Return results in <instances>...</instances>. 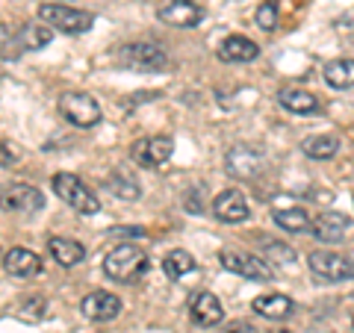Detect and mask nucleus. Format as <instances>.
<instances>
[{"instance_id": "obj_24", "label": "nucleus", "mask_w": 354, "mask_h": 333, "mask_svg": "<svg viewBox=\"0 0 354 333\" xmlns=\"http://www.w3.org/2000/svg\"><path fill=\"white\" fill-rule=\"evenodd\" d=\"M198 269V263L189 251H169L165 254V260H162V272L171 277V280H177V277H183V274H189Z\"/></svg>"}, {"instance_id": "obj_9", "label": "nucleus", "mask_w": 354, "mask_h": 333, "mask_svg": "<svg viewBox=\"0 0 354 333\" xmlns=\"http://www.w3.org/2000/svg\"><path fill=\"white\" fill-rule=\"evenodd\" d=\"M44 207V195L30 183H6L0 186V209L6 213H36Z\"/></svg>"}, {"instance_id": "obj_10", "label": "nucleus", "mask_w": 354, "mask_h": 333, "mask_svg": "<svg viewBox=\"0 0 354 333\" xmlns=\"http://www.w3.org/2000/svg\"><path fill=\"white\" fill-rule=\"evenodd\" d=\"M174 153V142L169 136H148V139H139L133 145L130 157L142 169H160L162 162H169Z\"/></svg>"}, {"instance_id": "obj_12", "label": "nucleus", "mask_w": 354, "mask_h": 333, "mask_svg": "<svg viewBox=\"0 0 354 333\" xmlns=\"http://www.w3.org/2000/svg\"><path fill=\"white\" fill-rule=\"evenodd\" d=\"M80 313L88 321H113L121 316V298L115 292H106V289L88 292L80 304Z\"/></svg>"}, {"instance_id": "obj_29", "label": "nucleus", "mask_w": 354, "mask_h": 333, "mask_svg": "<svg viewBox=\"0 0 354 333\" xmlns=\"http://www.w3.org/2000/svg\"><path fill=\"white\" fill-rule=\"evenodd\" d=\"M44 307H48V301H44L41 295L36 298H24L18 307H15V316L18 318H24V321H39L44 316Z\"/></svg>"}, {"instance_id": "obj_22", "label": "nucleus", "mask_w": 354, "mask_h": 333, "mask_svg": "<svg viewBox=\"0 0 354 333\" xmlns=\"http://www.w3.org/2000/svg\"><path fill=\"white\" fill-rule=\"evenodd\" d=\"M301 151L310 160H330L339 151V139L337 136H307L301 142Z\"/></svg>"}, {"instance_id": "obj_20", "label": "nucleus", "mask_w": 354, "mask_h": 333, "mask_svg": "<svg viewBox=\"0 0 354 333\" xmlns=\"http://www.w3.org/2000/svg\"><path fill=\"white\" fill-rule=\"evenodd\" d=\"M257 57H260V48L248 36H227L225 41H221V48H218V59L221 62L242 65V62H254Z\"/></svg>"}, {"instance_id": "obj_3", "label": "nucleus", "mask_w": 354, "mask_h": 333, "mask_svg": "<svg viewBox=\"0 0 354 333\" xmlns=\"http://www.w3.org/2000/svg\"><path fill=\"white\" fill-rule=\"evenodd\" d=\"M118 62L130 71H142V74H151V71H162L169 68V53H165L160 44L153 41H130L118 50Z\"/></svg>"}, {"instance_id": "obj_8", "label": "nucleus", "mask_w": 354, "mask_h": 333, "mask_svg": "<svg viewBox=\"0 0 354 333\" xmlns=\"http://www.w3.org/2000/svg\"><path fill=\"white\" fill-rule=\"evenodd\" d=\"M307 265H310V272L325 283H342V280H351L354 277V263L334 251H313L307 257Z\"/></svg>"}, {"instance_id": "obj_30", "label": "nucleus", "mask_w": 354, "mask_h": 333, "mask_svg": "<svg viewBox=\"0 0 354 333\" xmlns=\"http://www.w3.org/2000/svg\"><path fill=\"white\" fill-rule=\"evenodd\" d=\"M254 21H257L260 30L272 32L274 27H278V6H274V3H263V6L257 9V15H254Z\"/></svg>"}, {"instance_id": "obj_5", "label": "nucleus", "mask_w": 354, "mask_h": 333, "mask_svg": "<svg viewBox=\"0 0 354 333\" xmlns=\"http://www.w3.org/2000/svg\"><path fill=\"white\" fill-rule=\"evenodd\" d=\"M59 115L68 121V124L74 127H95L97 121L104 118L101 113V104L95 101L92 95H86V92H68V95H62L59 97Z\"/></svg>"}, {"instance_id": "obj_27", "label": "nucleus", "mask_w": 354, "mask_h": 333, "mask_svg": "<svg viewBox=\"0 0 354 333\" xmlns=\"http://www.w3.org/2000/svg\"><path fill=\"white\" fill-rule=\"evenodd\" d=\"M274 225H278L281 230H286V233H304V230H310V216L301 207L278 209V213H274Z\"/></svg>"}, {"instance_id": "obj_11", "label": "nucleus", "mask_w": 354, "mask_h": 333, "mask_svg": "<svg viewBox=\"0 0 354 333\" xmlns=\"http://www.w3.org/2000/svg\"><path fill=\"white\" fill-rule=\"evenodd\" d=\"M157 18L169 27H180V30H192L204 21V9L195 0H169L157 9Z\"/></svg>"}, {"instance_id": "obj_6", "label": "nucleus", "mask_w": 354, "mask_h": 333, "mask_svg": "<svg viewBox=\"0 0 354 333\" xmlns=\"http://www.w3.org/2000/svg\"><path fill=\"white\" fill-rule=\"evenodd\" d=\"M266 165V157L263 151H257L254 145H245V142H236V145H230L227 153H225V169L230 177H236V180H254Z\"/></svg>"}, {"instance_id": "obj_1", "label": "nucleus", "mask_w": 354, "mask_h": 333, "mask_svg": "<svg viewBox=\"0 0 354 333\" xmlns=\"http://www.w3.org/2000/svg\"><path fill=\"white\" fill-rule=\"evenodd\" d=\"M148 269V254L136 245H118L104 257V272L109 280L115 283H130L142 277Z\"/></svg>"}, {"instance_id": "obj_32", "label": "nucleus", "mask_w": 354, "mask_h": 333, "mask_svg": "<svg viewBox=\"0 0 354 333\" xmlns=\"http://www.w3.org/2000/svg\"><path fill=\"white\" fill-rule=\"evenodd\" d=\"M221 333H260V330L254 327L251 321H242V318H239V321H230V325L221 330Z\"/></svg>"}, {"instance_id": "obj_14", "label": "nucleus", "mask_w": 354, "mask_h": 333, "mask_svg": "<svg viewBox=\"0 0 354 333\" xmlns=\"http://www.w3.org/2000/svg\"><path fill=\"white\" fill-rule=\"evenodd\" d=\"M213 213L218 221H225V225H242V221L251 216V209H248L245 195L236 192V189H227V192H221L213 201Z\"/></svg>"}, {"instance_id": "obj_2", "label": "nucleus", "mask_w": 354, "mask_h": 333, "mask_svg": "<svg viewBox=\"0 0 354 333\" xmlns=\"http://www.w3.org/2000/svg\"><path fill=\"white\" fill-rule=\"evenodd\" d=\"M50 186H53V192H57L59 201H65L71 209H77L80 216H95V213H101V201H97L95 192H92V189H88L77 174H68V171L53 174Z\"/></svg>"}, {"instance_id": "obj_33", "label": "nucleus", "mask_w": 354, "mask_h": 333, "mask_svg": "<svg viewBox=\"0 0 354 333\" xmlns=\"http://www.w3.org/2000/svg\"><path fill=\"white\" fill-rule=\"evenodd\" d=\"M142 233H145L142 227H115L113 236H142Z\"/></svg>"}, {"instance_id": "obj_18", "label": "nucleus", "mask_w": 354, "mask_h": 333, "mask_svg": "<svg viewBox=\"0 0 354 333\" xmlns=\"http://www.w3.org/2000/svg\"><path fill=\"white\" fill-rule=\"evenodd\" d=\"M3 269L12 277H36L41 274V257L30 248H12L3 257Z\"/></svg>"}, {"instance_id": "obj_16", "label": "nucleus", "mask_w": 354, "mask_h": 333, "mask_svg": "<svg viewBox=\"0 0 354 333\" xmlns=\"http://www.w3.org/2000/svg\"><path fill=\"white\" fill-rule=\"evenodd\" d=\"M310 230H313V236L319 242H342L351 233V218L342 213H322L310 225Z\"/></svg>"}, {"instance_id": "obj_34", "label": "nucleus", "mask_w": 354, "mask_h": 333, "mask_svg": "<svg viewBox=\"0 0 354 333\" xmlns=\"http://www.w3.org/2000/svg\"><path fill=\"white\" fill-rule=\"evenodd\" d=\"M269 333H290V330H283V327H281V330H269Z\"/></svg>"}, {"instance_id": "obj_19", "label": "nucleus", "mask_w": 354, "mask_h": 333, "mask_svg": "<svg viewBox=\"0 0 354 333\" xmlns=\"http://www.w3.org/2000/svg\"><path fill=\"white\" fill-rule=\"evenodd\" d=\"M48 254L50 260L62 265V269H74V265H80L86 260V248L80 242L74 239H65V236H50L48 239Z\"/></svg>"}, {"instance_id": "obj_13", "label": "nucleus", "mask_w": 354, "mask_h": 333, "mask_svg": "<svg viewBox=\"0 0 354 333\" xmlns=\"http://www.w3.org/2000/svg\"><path fill=\"white\" fill-rule=\"evenodd\" d=\"M189 318L201 327H216L225 318V307L213 292H195L189 298Z\"/></svg>"}, {"instance_id": "obj_17", "label": "nucleus", "mask_w": 354, "mask_h": 333, "mask_svg": "<svg viewBox=\"0 0 354 333\" xmlns=\"http://www.w3.org/2000/svg\"><path fill=\"white\" fill-rule=\"evenodd\" d=\"M278 104L286 113H295V115H316L319 113V97L298 86H283L278 92Z\"/></svg>"}, {"instance_id": "obj_26", "label": "nucleus", "mask_w": 354, "mask_h": 333, "mask_svg": "<svg viewBox=\"0 0 354 333\" xmlns=\"http://www.w3.org/2000/svg\"><path fill=\"white\" fill-rule=\"evenodd\" d=\"M263 254H266V260H269L272 269L290 272V269H295V263H298L295 251H292L290 245H283V242H266V245H263Z\"/></svg>"}, {"instance_id": "obj_15", "label": "nucleus", "mask_w": 354, "mask_h": 333, "mask_svg": "<svg viewBox=\"0 0 354 333\" xmlns=\"http://www.w3.org/2000/svg\"><path fill=\"white\" fill-rule=\"evenodd\" d=\"M251 310L257 313L260 318H269V321H286L295 313V301L290 295H281V292H272V295H257L251 301Z\"/></svg>"}, {"instance_id": "obj_25", "label": "nucleus", "mask_w": 354, "mask_h": 333, "mask_svg": "<svg viewBox=\"0 0 354 333\" xmlns=\"http://www.w3.org/2000/svg\"><path fill=\"white\" fill-rule=\"evenodd\" d=\"M104 183H106V189H109V192H113L115 198H121V201H139V195H142L139 183L133 180L130 174L115 171V174H109Z\"/></svg>"}, {"instance_id": "obj_21", "label": "nucleus", "mask_w": 354, "mask_h": 333, "mask_svg": "<svg viewBox=\"0 0 354 333\" xmlns=\"http://www.w3.org/2000/svg\"><path fill=\"white\" fill-rule=\"evenodd\" d=\"M325 83L330 88H351L354 86V59H334L325 65Z\"/></svg>"}, {"instance_id": "obj_23", "label": "nucleus", "mask_w": 354, "mask_h": 333, "mask_svg": "<svg viewBox=\"0 0 354 333\" xmlns=\"http://www.w3.org/2000/svg\"><path fill=\"white\" fill-rule=\"evenodd\" d=\"M18 39H21V48L24 50H41L50 44L53 30L44 24H24V27H18Z\"/></svg>"}, {"instance_id": "obj_28", "label": "nucleus", "mask_w": 354, "mask_h": 333, "mask_svg": "<svg viewBox=\"0 0 354 333\" xmlns=\"http://www.w3.org/2000/svg\"><path fill=\"white\" fill-rule=\"evenodd\" d=\"M24 48H21V39H18V30L0 24V59H18Z\"/></svg>"}, {"instance_id": "obj_35", "label": "nucleus", "mask_w": 354, "mask_h": 333, "mask_svg": "<svg viewBox=\"0 0 354 333\" xmlns=\"http://www.w3.org/2000/svg\"><path fill=\"white\" fill-rule=\"evenodd\" d=\"M351 327H354V318H351Z\"/></svg>"}, {"instance_id": "obj_7", "label": "nucleus", "mask_w": 354, "mask_h": 333, "mask_svg": "<svg viewBox=\"0 0 354 333\" xmlns=\"http://www.w3.org/2000/svg\"><path fill=\"white\" fill-rule=\"evenodd\" d=\"M218 263H221V269L230 272V274H239V277H245V280H272V265L260 260V257H254V254H242V251H218Z\"/></svg>"}, {"instance_id": "obj_31", "label": "nucleus", "mask_w": 354, "mask_h": 333, "mask_svg": "<svg viewBox=\"0 0 354 333\" xmlns=\"http://www.w3.org/2000/svg\"><path fill=\"white\" fill-rule=\"evenodd\" d=\"M21 153L9 145V142H0V169H12V165H18Z\"/></svg>"}, {"instance_id": "obj_4", "label": "nucleus", "mask_w": 354, "mask_h": 333, "mask_svg": "<svg viewBox=\"0 0 354 333\" xmlns=\"http://www.w3.org/2000/svg\"><path fill=\"white\" fill-rule=\"evenodd\" d=\"M39 18L44 21V24H50L53 30L59 32H68V36H80V32H86L88 27H92V12H83V9H74L68 3H41L39 6Z\"/></svg>"}]
</instances>
